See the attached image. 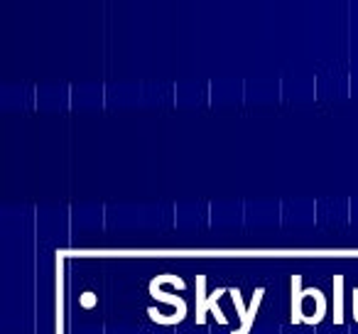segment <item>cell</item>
I'll return each instance as SVG.
<instances>
[{"label": "cell", "mask_w": 358, "mask_h": 334, "mask_svg": "<svg viewBox=\"0 0 358 334\" xmlns=\"http://www.w3.org/2000/svg\"><path fill=\"white\" fill-rule=\"evenodd\" d=\"M292 324H302L304 322V288H302V275L294 273L292 278Z\"/></svg>", "instance_id": "6da1fadb"}, {"label": "cell", "mask_w": 358, "mask_h": 334, "mask_svg": "<svg viewBox=\"0 0 358 334\" xmlns=\"http://www.w3.org/2000/svg\"><path fill=\"white\" fill-rule=\"evenodd\" d=\"M148 290H150V295H152V298L162 300V302H167V305H174V307H177L179 319L187 317V300L185 298H179V295H174V293H162V290H159V285L155 283V280H150Z\"/></svg>", "instance_id": "7a4b0ae2"}, {"label": "cell", "mask_w": 358, "mask_h": 334, "mask_svg": "<svg viewBox=\"0 0 358 334\" xmlns=\"http://www.w3.org/2000/svg\"><path fill=\"white\" fill-rule=\"evenodd\" d=\"M209 295H206V275H196V324L206 322Z\"/></svg>", "instance_id": "3957f363"}, {"label": "cell", "mask_w": 358, "mask_h": 334, "mask_svg": "<svg viewBox=\"0 0 358 334\" xmlns=\"http://www.w3.org/2000/svg\"><path fill=\"white\" fill-rule=\"evenodd\" d=\"M304 293L309 295V298L317 302V309H314V314H309L307 319H304V324H319L324 317H327V298H324V293L319 288H304Z\"/></svg>", "instance_id": "277c9868"}, {"label": "cell", "mask_w": 358, "mask_h": 334, "mask_svg": "<svg viewBox=\"0 0 358 334\" xmlns=\"http://www.w3.org/2000/svg\"><path fill=\"white\" fill-rule=\"evenodd\" d=\"M263 295H265V288H255L253 300H250V305H248V312H245V319L241 322V327L234 329L231 334H248L250 329H253V319H255V312H258V307H260V300H263Z\"/></svg>", "instance_id": "5b68a950"}, {"label": "cell", "mask_w": 358, "mask_h": 334, "mask_svg": "<svg viewBox=\"0 0 358 334\" xmlns=\"http://www.w3.org/2000/svg\"><path fill=\"white\" fill-rule=\"evenodd\" d=\"M334 324H343V275H334Z\"/></svg>", "instance_id": "8992f818"}, {"label": "cell", "mask_w": 358, "mask_h": 334, "mask_svg": "<svg viewBox=\"0 0 358 334\" xmlns=\"http://www.w3.org/2000/svg\"><path fill=\"white\" fill-rule=\"evenodd\" d=\"M224 293H226V288H216L214 293L209 295V312H214V317H216V322H219V324L229 322V317H226V314L221 312V307H219V298Z\"/></svg>", "instance_id": "52a82bcc"}, {"label": "cell", "mask_w": 358, "mask_h": 334, "mask_svg": "<svg viewBox=\"0 0 358 334\" xmlns=\"http://www.w3.org/2000/svg\"><path fill=\"white\" fill-rule=\"evenodd\" d=\"M81 305H84V307H94V305H96V295L94 293H84V295H81Z\"/></svg>", "instance_id": "ba28073f"}, {"label": "cell", "mask_w": 358, "mask_h": 334, "mask_svg": "<svg viewBox=\"0 0 358 334\" xmlns=\"http://www.w3.org/2000/svg\"><path fill=\"white\" fill-rule=\"evenodd\" d=\"M353 317L358 322V288H353Z\"/></svg>", "instance_id": "9c48e42d"}]
</instances>
